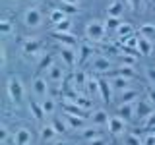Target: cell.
I'll return each instance as SVG.
<instances>
[{
    "mask_svg": "<svg viewBox=\"0 0 155 145\" xmlns=\"http://www.w3.org/2000/svg\"><path fill=\"white\" fill-rule=\"evenodd\" d=\"M6 91L8 97L14 101V103H21L23 99V83L18 76H10L8 77V83H6Z\"/></svg>",
    "mask_w": 155,
    "mask_h": 145,
    "instance_id": "cell-1",
    "label": "cell"
},
{
    "mask_svg": "<svg viewBox=\"0 0 155 145\" xmlns=\"http://www.w3.org/2000/svg\"><path fill=\"white\" fill-rule=\"evenodd\" d=\"M116 116H120L122 120H126V122H128V120H132L134 116H136V106H134V105L122 103V105L118 106V114H116Z\"/></svg>",
    "mask_w": 155,
    "mask_h": 145,
    "instance_id": "cell-17",
    "label": "cell"
},
{
    "mask_svg": "<svg viewBox=\"0 0 155 145\" xmlns=\"http://www.w3.org/2000/svg\"><path fill=\"white\" fill-rule=\"evenodd\" d=\"M107 126H109V132L113 135H120V134H124V130H126V120H122L120 116H110Z\"/></svg>",
    "mask_w": 155,
    "mask_h": 145,
    "instance_id": "cell-5",
    "label": "cell"
},
{
    "mask_svg": "<svg viewBox=\"0 0 155 145\" xmlns=\"http://www.w3.org/2000/svg\"><path fill=\"white\" fill-rule=\"evenodd\" d=\"M99 95L105 103H110V101H113V85L107 79H99Z\"/></svg>",
    "mask_w": 155,
    "mask_h": 145,
    "instance_id": "cell-10",
    "label": "cell"
},
{
    "mask_svg": "<svg viewBox=\"0 0 155 145\" xmlns=\"http://www.w3.org/2000/svg\"><path fill=\"white\" fill-rule=\"evenodd\" d=\"M52 126H54V130L58 134H62V132H66V126L60 122V120H54V122H52Z\"/></svg>",
    "mask_w": 155,
    "mask_h": 145,
    "instance_id": "cell-44",
    "label": "cell"
},
{
    "mask_svg": "<svg viewBox=\"0 0 155 145\" xmlns=\"http://www.w3.org/2000/svg\"><path fill=\"white\" fill-rule=\"evenodd\" d=\"M33 89H35V95L41 97V99H47L48 97V83H47V79H43V77H35Z\"/></svg>",
    "mask_w": 155,
    "mask_h": 145,
    "instance_id": "cell-9",
    "label": "cell"
},
{
    "mask_svg": "<svg viewBox=\"0 0 155 145\" xmlns=\"http://www.w3.org/2000/svg\"><path fill=\"white\" fill-rule=\"evenodd\" d=\"M52 37H54L56 41H60L62 45L68 47V48H74L78 45V39H74V35H70V33H58V31H54Z\"/></svg>",
    "mask_w": 155,
    "mask_h": 145,
    "instance_id": "cell-13",
    "label": "cell"
},
{
    "mask_svg": "<svg viewBox=\"0 0 155 145\" xmlns=\"http://www.w3.org/2000/svg\"><path fill=\"white\" fill-rule=\"evenodd\" d=\"M120 64H122V66H130V68H134V64H136V56H134V52H124V54H120Z\"/></svg>",
    "mask_w": 155,
    "mask_h": 145,
    "instance_id": "cell-29",
    "label": "cell"
},
{
    "mask_svg": "<svg viewBox=\"0 0 155 145\" xmlns=\"http://www.w3.org/2000/svg\"><path fill=\"white\" fill-rule=\"evenodd\" d=\"M56 31L58 33H70V27H72V23L68 21V19H64V21H60V23H56Z\"/></svg>",
    "mask_w": 155,
    "mask_h": 145,
    "instance_id": "cell-38",
    "label": "cell"
},
{
    "mask_svg": "<svg viewBox=\"0 0 155 145\" xmlns=\"http://www.w3.org/2000/svg\"><path fill=\"white\" fill-rule=\"evenodd\" d=\"M14 141H16V145H29L31 143V132L25 128H19L14 134Z\"/></svg>",
    "mask_w": 155,
    "mask_h": 145,
    "instance_id": "cell-16",
    "label": "cell"
},
{
    "mask_svg": "<svg viewBox=\"0 0 155 145\" xmlns=\"http://www.w3.org/2000/svg\"><path fill=\"white\" fill-rule=\"evenodd\" d=\"M143 128H145V130H149V134H153V130H155V112L149 116V118H145V120H143Z\"/></svg>",
    "mask_w": 155,
    "mask_h": 145,
    "instance_id": "cell-39",
    "label": "cell"
},
{
    "mask_svg": "<svg viewBox=\"0 0 155 145\" xmlns=\"http://www.w3.org/2000/svg\"><path fill=\"white\" fill-rule=\"evenodd\" d=\"M60 2H66V4H74V6H80V0H60Z\"/></svg>",
    "mask_w": 155,
    "mask_h": 145,
    "instance_id": "cell-48",
    "label": "cell"
},
{
    "mask_svg": "<svg viewBox=\"0 0 155 145\" xmlns=\"http://www.w3.org/2000/svg\"><path fill=\"white\" fill-rule=\"evenodd\" d=\"M138 97H140V93L136 89H128V91H124V93H120V99H122V103H126V105H132Z\"/></svg>",
    "mask_w": 155,
    "mask_h": 145,
    "instance_id": "cell-25",
    "label": "cell"
},
{
    "mask_svg": "<svg viewBox=\"0 0 155 145\" xmlns=\"http://www.w3.org/2000/svg\"><path fill=\"white\" fill-rule=\"evenodd\" d=\"M56 130H54V126H43V128H41V139H43V141H52V139H54L56 137Z\"/></svg>",
    "mask_w": 155,
    "mask_h": 145,
    "instance_id": "cell-22",
    "label": "cell"
},
{
    "mask_svg": "<svg viewBox=\"0 0 155 145\" xmlns=\"http://www.w3.org/2000/svg\"><path fill=\"white\" fill-rule=\"evenodd\" d=\"M0 56H2V68H4V66H6V48H4V47L0 48Z\"/></svg>",
    "mask_w": 155,
    "mask_h": 145,
    "instance_id": "cell-47",
    "label": "cell"
},
{
    "mask_svg": "<svg viewBox=\"0 0 155 145\" xmlns=\"http://www.w3.org/2000/svg\"><path fill=\"white\" fill-rule=\"evenodd\" d=\"M52 64H54V56H52V54H45V56L41 58V62H39L37 70H48Z\"/></svg>",
    "mask_w": 155,
    "mask_h": 145,
    "instance_id": "cell-31",
    "label": "cell"
},
{
    "mask_svg": "<svg viewBox=\"0 0 155 145\" xmlns=\"http://www.w3.org/2000/svg\"><path fill=\"white\" fill-rule=\"evenodd\" d=\"M81 137H84L85 141L89 143V141H93V139L103 137V135H101V130H95V128H84V132H81Z\"/></svg>",
    "mask_w": 155,
    "mask_h": 145,
    "instance_id": "cell-23",
    "label": "cell"
},
{
    "mask_svg": "<svg viewBox=\"0 0 155 145\" xmlns=\"http://www.w3.org/2000/svg\"><path fill=\"white\" fill-rule=\"evenodd\" d=\"M41 41L35 37H29L25 39V41L21 43V50H23V54H27V56H37V54H41Z\"/></svg>",
    "mask_w": 155,
    "mask_h": 145,
    "instance_id": "cell-3",
    "label": "cell"
},
{
    "mask_svg": "<svg viewBox=\"0 0 155 145\" xmlns=\"http://www.w3.org/2000/svg\"><path fill=\"white\" fill-rule=\"evenodd\" d=\"M87 91H89L91 95H99V79H97V77L87 79Z\"/></svg>",
    "mask_w": 155,
    "mask_h": 145,
    "instance_id": "cell-33",
    "label": "cell"
},
{
    "mask_svg": "<svg viewBox=\"0 0 155 145\" xmlns=\"http://www.w3.org/2000/svg\"><path fill=\"white\" fill-rule=\"evenodd\" d=\"M47 77L51 83H62V79H64V68L58 66V64H52L47 70Z\"/></svg>",
    "mask_w": 155,
    "mask_h": 145,
    "instance_id": "cell-7",
    "label": "cell"
},
{
    "mask_svg": "<svg viewBox=\"0 0 155 145\" xmlns=\"http://www.w3.org/2000/svg\"><path fill=\"white\" fill-rule=\"evenodd\" d=\"M126 2H128V6L134 10V12H138L140 8H142V2L143 0H126Z\"/></svg>",
    "mask_w": 155,
    "mask_h": 145,
    "instance_id": "cell-42",
    "label": "cell"
},
{
    "mask_svg": "<svg viewBox=\"0 0 155 145\" xmlns=\"http://www.w3.org/2000/svg\"><path fill=\"white\" fill-rule=\"evenodd\" d=\"M91 66H93L95 72H101V74H109V72H110V62H109V58H103V56L95 58V60L91 62Z\"/></svg>",
    "mask_w": 155,
    "mask_h": 145,
    "instance_id": "cell-18",
    "label": "cell"
},
{
    "mask_svg": "<svg viewBox=\"0 0 155 145\" xmlns=\"http://www.w3.org/2000/svg\"><path fill=\"white\" fill-rule=\"evenodd\" d=\"M48 18H51V21L54 23V25H56V23H60V21H64V19H68V18H66V14L62 12L60 8H54V10H51Z\"/></svg>",
    "mask_w": 155,
    "mask_h": 145,
    "instance_id": "cell-26",
    "label": "cell"
},
{
    "mask_svg": "<svg viewBox=\"0 0 155 145\" xmlns=\"http://www.w3.org/2000/svg\"><path fill=\"white\" fill-rule=\"evenodd\" d=\"M89 120H91V124H95V126H107L109 124V114H107L103 108H97V110H93V114L89 116Z\"/></svg>",
    "mask_w": 155,
    "mask_h": 145,
    "instance_id": "cell-15",
    "label": "cell"
},
{
    "mask_svg": "<svg viewBox=\"0 0 155 145\" xmlns=\"http://www.w3.org/2000/svg\"><path fill=\"white\" fill-rule=\"evenodd\" d=\"M62 10V12L66 14V16H70V14H78V6H74V4H66V2H60V6H58Z\"/></svg>",
    "mask_w": 155,
    "mask_h": 145,
    "instance_id": "cell-37",
    "label": "cell"
},
{
    "mask_svg": "<svg viewBox=\"0 0 155 145\" xmlns=\"http://www.w3.org/2000/svg\"><path fill=\"white\" fill-rule=\"evenodd\" d=\"M116 35H118L120 39H128V37H132L134 35V27L130 25V23H126V21H122V25H120L118 29H116Z\"/></svg>",
    "mask_w": 155,
    "mask_h": 145,
    "instance_id": "cell-24",
    "label": "cell"
},
{
    "mask_svg": "<svg viewBox=\"0 0 155 145\" xmlns=\"http://www.w3.org/2000/svg\"><path fill=\"white\" fill-rule=\"evenodd\" d=\"M8 137H10L8 128H6V126H2V128H0V143H8Z\"/></svg>",
    "mask_w": 155,
    "mask_h": 145,
    "instance_id": "cell-40",
    "label": "cell"
},
{
    "mask_svg": "<svg viewBox=\"0 0 155 145\" xmlns=\"http://www.w3.org/2000/svg\"><path fill=\"white\" fill-rule=\"evenodd\" d=\"M110 76H120V77H126V79H134L136 72H134V68H130V66H120V68H116L114 72H110Z\"/></svg>",
    "mask_w": 155,
    "mask_h": 145,
    "instance_id": "cell-21",
    "label": "cell"
},
{
    "mask_svg": "<svg viewBox=\"0 0 155 145\" xmlns=\"http://www.w3.org/2000/svg\"><path fill=\"white\" fill-rule=\"evenodd\" d=\"M153 134H155V132H153Z\"/></svg>",
    "mask_w": 155,
    "mask_h": 145,
    "instance_id": "cell-50",
    "label": "cell"
},
{
    "mask_svg": "<svg viewBox=\"0 0 155 145\" xmlns=\"http://www.w3.org/2000/svg\"><path fill=\"white\" fill-rule=\"evenodd\" d=\"M60 58L64 60V64H66L68 68H74L76 62H78V52H74V48L62 47V48H60Z\"/></svg>",
    "mask_w": 155,
    "mask_h": 145,
    "instance_id": "cell-8",
    "label": "cell"
},
{
    "mask_svg": "<svg viewBox=\"0 0 155 145\" xmlns=\"http://www.w3.org/2000/svg\"><path fill=\"white\" fill-rule=\"evenodd\" d=\"M41 105H43V110H45V114H52V112H54V108H56L54 99H52V97H47V99H43Z\"/></svg>",
    "mask_w": 155,
    "mask_h": 145,
    "instance_id": "cell-28",
    "label": "cell"
},
{
    "mask_svg": "<svg viewBox=\"0 0 155 145\" xmlns=\"http://www.w3.org/2000/svg\"><path fill=\"white\" fill-rule=\"evenodd\" d=\"M89 145H109L105 137H99V139H93V141H89Z\"/></svg>",
    "mask_w": 155,
    "mask_h": 145,
    "instance_id": "cell-45",
    "label": "cell"
},
{
    "mask_svg": "<svg viewBox=\"0 0 155 145\" xmlns=\"http://www.w3.org/2000/svg\"><path fill=\"white\" fill-rule=\"evenodd\" d=\"M29 110H31L33 118H35L37 122H43V118H45V110H43V105L39 103V101H29Z\"/></svg>",
    "mask_w": 155,
    "mask_h": 145,
    "instance_id": "cell-19",
    "label": "cell"
},
{
    "mask_svg": "<svg viewBox=\"0 0 155 145\" xmlns=\"http://www.w3.org/2000/svg\"><path fill=\"white\" fill-rule=\"evenodd\" d=\"M74 83L76 85H87V76L84 70H78L74 74Z\"/></svg>",
    "mask_w": 155,
    "mask_h": 145,
    "instance_id": "cell-36",
    "label": "cell"
},
{
    "mask_svg": "<svg viewBox=\"0 0 155 145\" xmlns=\"http://www.w3.org/2000/svg\"><path fill=\"white\" fill-rule=\"evenodd\" d=\"M138 52H142L143 56H149L153 52V43L151 39L143 37V35H138Z\"/></svg>",
    "mask_w": 155,
    "mask_h": 145,
    "instance_id": "cell-11",
    "label": "cell"
},
{
    "mask_svg": "<svg viewBox=\"0 0 155 145\" xmlns=\"http://www.w3.org/2000/svg\"><path fill=\"white\" fill-rule=\"evenodd\" d=\"M110 85H113L114 91H120V93H124V91H128V87H130V79H126V77H120V76H110Z\"/></svg>",
    "mask_w": 155,
    "mask_h": 145,
    "instance_id": "cell-14",
    "label": "cell"
},
{
    "mask_svg": "<svg viewBox=\"0 0 155 145\" xmlns=\"http://www.w3.org/2000/svg\"><path fill=\"white\" fill-rule=\"evenodd\" d=\"M142 141H143V145H155V134H147Z\"/></svg>",
    "mask_w": 155,
    "mask_h": 145,
    "instance_id": "cell-43",
    "label": "cell"
},
{
    "mask_svg": "<svg viewBox=\"0 0 155 145\" xmlns=\"http://www.w3.org/2000/svg\"><path fill=\"white\" fill-rule=\"evenodd\" d=\"M91 54H93V48H91L89 45H80V54H78V62H85Z\"/></svg>",
    "mask_w": 155,
    "mask_h": 145,
    "instance_id": "cell-27",
    "label": "cell"
},
{
    "mask_svg": "<svg viewBox=\"0 0 155 145\" xmlns=\"http://www.w3.org/2000/svg\"><path fill=\"white\" fill-rule=\"evenodd\" d=\"M107 14H109V18H120L124 14V4L118 2V0L110 2L109 6H107Z\"/></svg>",
    "mask_w": 155,
    "mask_h": 145,
    "instance_id": "cell-20",
    "label": "cell"
},
{
    "mask_svg": "<svg viewBox=\"0 0 155 145\" xmlns=\"http://www.w3.org/2000/svg\"><path fill=\"white\" fill-rule=\"evenodd\" d=\"M145 76H147V79L151 81V83H155V66L145 68Z\"/></svg>",
    "mask_w": 155,
    "mask_h": 145,
    "instance_id": "cell-41",
    "label": "cell"
},
{
    "mask_svg": "<svg viewBox=\"0 0 155 145\" xmlns=\"http://www.w3.org/2000/svg\"><path fill=\"white\" fill-rule=\"evenodd\" d=\"M105 31H107V25L99 19H93V21H89L85 25V37L89 41H103Z\"/></svg>",
    "mask_w": 155,
    "mask_h": 145,
    "instance_id": "cell-2",
    "label": "cell"
},
{
    "mask_svg": "<svg viewBox=\"0 0 155 145\" xmlns=\"http://www.w3.org/2000/svg\"><path fill=\"white\" fill-rule=\"evenodd\" d=\"M105 25H107V31H116V29L122 25V21H120V18H109Z\"/></svg>",
    "mask_w": 155,
    "mask_h": 145,
    "instance_id": "cell-34",
    "label": "cell"
},
{
    "mask_svg": "<svg viewBox=\"0 0 155 145\" xmlns=\"http://www.w3.org/2000/svg\"><path fill=\"white\" fill-rule=\"evenodd\" d=\"M41 21H43V16H41V12H39L37 8L25 10V14H23V23H25L27 27H39Z\"/></svg>",
    "mask_w": 155,
    "mask_h": 145,
    "instance_id": "cell-4",
    "label": "cell"
},
{
    "mask_svg": "<svg viewBox=\"0 0 155 145\" xmlns=\"http://www.w3.org/2000/svg\"><path fill=\"white\" fill-rule=\"evenodd\" d=\"M151 114H153V106H151L149 101H142V99H140L138 103H136V116H138V118L145 120V118H149Z\"/></svg>",
    "mask_w": 155,
    "mask_h": 145,
    "instance_id": "cell-6",
    "label": "cell"
},
{
    "mask_svg": "<svg viewBox=\"0 0 155 145\" xmlns=\"http://www.w3.org/2000/svg\"><path fill=\"white\" fill-rule=\"evenodd\" d=\"M66 122L70 130H84L87 124V118H81V116H74V114H66Z\"/></svg>",
    "mask_w": 155,
    "mask_h": 145,
    "instance_id": "cell-12",
    "label": "cell"
},
{
    "mask_svg": "<svg viewBox=\"0 0 155 145\" xmlns=\"http://www.w3.org/2000/svg\"><path fill=\"white\" fill-rule=\"evenodd\" d=\"M147 97H149V103L155 105V87H149V91H147Z\"/></svg>",
    "mask_w": 155,
    "mask_h": 145,
    "instance_id": "cell-46",
    "label": "cell"
},
{
    "mask_svg": "<svg viewBox=\"0 0 155 145\" xmlns=\"http://www.w3.org/2000/svg\"><path fill=\"white\" fill-rule=\"evenodd\" d=\"M54 145H70V143H66V141H58V143H54Z\"/></svg>",
    "mask_w": 155,
    "mask_h": 145,
    "instance_id": "cell-49",
    "label": "cell"
},
{
    "mask_svg": "<svg viewBox=\"0 0 155 145\" xmlns=\"http://www.w3.org/2000/svg\"><path fill=\"white\" fill-rule=\"evenodd\" d=\"M140 35H143L147 39L155 37V25H153V23H143V25L140 27Z\"/></svg>",
    "mask_w": 155,
    "mask_h": 145,
    "instance_id": "cell-30",
    "label": "cell"
},
{
    "mask_svg": "<svg viewBox=\"0 0 155 145\" xmlns=\"http://www.w3.org/2000/svg\"><path fill=\"white\" fill-rule=\"evenodd\" d=\"M124 145H143V141L140 139V135L136 134V132H132V134H126Z\"/></svg>",
    "mask_w": 155,
    "mask_h": 145,
    "instance_id": "cell-32",
    "label": "cell"
},
{
    "mask_svg": "<svg viewBox=\"0 0 155 145\" xmlns=\"http://www.w3.org/2000/svg\"><path fill=\"white\" fill-rule=\"evenodd\" d=\"M12 31H14L12 21H10V19H2V21H0V33H2V35H10Z\"/></svg>",
    "mask_w": 155,
    "mask_h": 145,
    "instance_id": "cell-35",
    "label": "cell"
}]
</instances>
